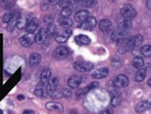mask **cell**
Returning <instances> with one entry per match:
<instances>
[{
	"label": "cell",
	"instance_id": "obj_30",
	"mask_svg": "<svg viewBox=\"0 0 151 114\" xmlns=\"http://www.w3.org/2000/svg\"><path fill=\"white\" fill-rule=\"evenodd\" d=\"M31 19H28V17H20V18H19V20H18V22H17V27H18V28H24V27H27V26L28 25V23H29V21H30Z\"/></svg>",
	"mask_w": 151,
	"mask_h": 114
},
{
	"label": "cell",
	"instance_id": "obj_5",
	"mask_svg": "<svg viewBox=\"0 0 151 114\" xmlns=\"http://www.w3.org/2000/svg\"><path fill=\"white\" fill-rule=\"evenodd\" d=\"M94 68L93 64L87 61H78L74 64V69L79 72H88Z\"/></svg>",
	"mask_w": 151,
	"mask_h": 114
},
{
	"label": "cell",
	"instance_id": "obj_12",
	"mask_svg": "<svg viewBox=\"0 0 151 114\" xmlns=\"http://www.w3.org/2000/svg\"><path fill=\"white\" fill-rule=\"evenodd\" d=\"M99 29L104 33H107L112 30V22L109 19H102L99 22Z\"/></svg>",
	"mask_w": 151,
	"mask_h": 114
},
{
	"label": "cell",
	"instance_id": "obj_42",
	"mask_svg": "<svg viewBox=\"0 0 151 114\" xmlns=\"http://www.w3.org/2000/svg\"><path fill=\"white\" fill-rule=\"evenodd\" d=\"M99 114H111V113H110V111L109 110H103V111L99 112Z\"/></svg>",
	"mask_w": 151,
	"mask_h": 114
},
{
	"label": "cell",
	"instance_id": "obj_44",
	"mask_svg": "<svg viewBox=\"0 0 151 114\" xmlns=\"http://www.w3.org/2000/svg\"><path fill=\"white\" fill-rule=\"evenodd\" d=\"M85 1H87V0H74V2H76V3H81V2H85Z\"/></svg>",
	"mask_w": 151,
	"mask_h": 114
},
{
	"label": "cell",
	"instance_id": "obj_18",
	"mask_svg": "<svg viewBox=\"0 0 151 114\" xmlns=\"http://www.w3.org/2000/svg\"><path fill=\"white\" fill-rule=\"evenodd\" d=\"M99 82H96V81H94V82H91L90 84H88V86H86L85 88H83L82 89L78 90V96H83L85 94H87L88 92H89L90 90L94 89H96L99 87Z\"/></svg>",
	"mask_w": 151,
	"mask_h": 114
},
{
	"label": "cell",
	"instance_id": "obj_19",
	"mask_svg": "<svg viewBox=\"0 0 151 114\" xmlns=\"http://www.w3.org/2000/svg\"><path fill=\"white\" fill-rule=\"evenodd\" d=\"M47 37V33L45 28H40L39 31L37 32L36 38H35V40L37 44H43L46 41V38Z\"/></svg>",
	"mask_w": 151,
	"mask_h": 114
},
{
	"label": "cell",
	"instance_id": "obj_4",
	"mask_svg": "<svg viewBox=\"0 0 151 114\" xmlns=\"http://www.w3.org/2000/svg\"><path fill=\"white\" fill-rule=\"evenodd\" d=\"M129 83L128 78L124 74H119L115 77L112 80V84L116 88H126Z\"/></svg>",
	"mask_w": 151,
	"mask_h": 114
},
{
	"label": "cell",
	"instance_id": "obj_10",
	"mask_svg": "<svg viewBox=\"0 0 151 114\" xmlns=\"http://www.w3.org/2000/svg\"><path fill=\"white\" fill-rule=\"evenodd\" d=\"M109 70L107 68H100L99 69L95 70L94 72H92V78L96 79H104L109 75Z\"/></svg>",
	"mask_w": 151,
	"mask_h": 114
},
{
	"label": "cell",
	"instance_id": "obj_46",
	"mask_svg": "<svg viewBox=\"0 0 151 114\" xmlns=\"http://www.w3.org/2000/svg\"><path fill=\"white\" fill-rule=\"evenodd\" d=\"M0 114H4V112H3L2 110H0Z\"/></svg>",
	"mask_w": 151,
	"mask_h": 114
},
{
	"label": "cell",
	"instance_id": "obj_21",
	"mask_svg": "<svg viewBox=\"0 0 151 114\" xmlns=\"http://www.w3.org/2000/svg\"><path fill=\"white\" fill-rule=\"evenodd\" d=\"M50 78H51V70L48 68H47V69H45L44 70L42 71L41 76H40V82L42 84H44V85L47 86Z\"/></svg>",
	"mask_w": 151,
	"mask_h": 114
},
{
	"label": "cell",
	"instance_id": "obj_15",
	"mask_svg": "<svg viewBox=\"0 0 151 114\" xmlns=\"http://www.w3.org/2000/svg\"><path fill=\"white\" fill-rule=\"evenodd\" d=\"M58 79L57 78H50L47 84V90L48 94H52L58 89Z\"/></svg>",
	"mask_w": 151,
	"mask_h": 114
},
{
	"label": "cell",
	"instance_id": "obj_45",
	"mask_svg": "<svg viewBox=\"0 0 151 114\" xmlns=\"http://www.w3.org/2000/svg\"><path fill=\"white\" fill-rule=\"evenodd\" d=\"M147 85H148L149 87H151V78L147 80Z\"/></svg>",
	"mask_w": 151,
	"mask_h": 114
},
{
	"label": "cell",
	"instance_id": "obj_7",
	"mask_svg": "<svg viewBox=\"0 0 151 114\" xmlns=\"http://www.w3.org/2000/svg\"><path fill=\"white\" fill-rule=\"evenodd\" d=\"M71 34H72V30L70 28L65 29L63 32L58 33L55 36V39L58 43H65V42H67L68 39L70 38Z\"/></svg>",
	"mask_w": 151,
	"mask_h": 114
},
{
	"label": "cell",
	"instance_id": "obj_1",
	"mask_svg": "<svg viewBox=\"0 0 151 114\" xmlns=\"http://www.w3.org/2000/svg\"><path fill=\"white\" fill-rule=\"evenodd\" d=\"M127 35H128V32H127V31L116 28L112 31L111 39L116 44H123L127 39Z\"/></svg>",
	"mask_w": 151,
	"mask_h": 114
},
{
	"label": "cell",
	"instance_id": "obj_23",
	"mask_svg": "<svg viewBox=\"0 0 151 114\" xmlns=\"http://www.w3.org/2000/svg\"><path fill=\"white\" fill-rule=\"evenodd\" d=\"M88 17H89L88 11H87V10H81V11H79L76 14L75 19H76V21L78 22V23H83Z\"/></svg>",
	"mask_w": 151,
	"mask_h": 114
},
{
	"label": "cell",
	"instance_id": "obj_17",
	"mask_svg": "<svg viewBox=\"0 0 151 114\" xmlns=\"http://www.w3.org/2000/svg\"><path fill=\"white\" fill-rule=\"evenodd\" d=\"M151 109V102L147 101V100H143V101H140L138 104L136 106V111L137 113H141L144 112L147 110Z\"/></svg>",
	"mask_w": 151,
	"mask_h": 114
},
{
	"label": "cell",
	"instance_id": "obj_34",
	"mask_svg": "<svg viewBox=\"0 0 151 114\" xmlns=\"http://www.w3.org/2000/svg\"><path fill=\"white\" fill-rule=\"evenodd\" d=\"M62 93H63V97H65L66 99H70L72 97V91L71 89L69 88H66L62 89Z\"/></svg>",
	"mask_w": 151,
	"mask_h": 114
},
{
	"label": "cell",
	"instance_id": "obj_20",
	"mask_svg": "<svg viewBox=\"0 0 151 114\" xmlns=\"http://www.w3.org/2000/svg\"><path fill=\"white\" fill-rule=\"evenodd\" d=\"M46 108L48 110H54V111H58V112H63L64 111V107L61 105L60 103L58 102H47L46 104Z\"/></svg>",
	"mask_w": 151,
	"mask_h": 114
},
{
	"label": "cell",
	"instance_id": "obj_8",
	"mask_svg": "<svg viewBox=\"0 0 151 114\" xmlns=\"http://www.w3.org/2000/svg\"><path fill=\"white\" fill-rule=\"evenodd\" d=\"M96 26V20L94 17H88L83 23L79 26L80 28L85 30H92Z\"/></svg>",
	"mask_w": 151,
	"mask_h": 114
},
{
	"label": "cell",
	"instance_id": "obj_26",
	"mask_svg": "<svg viewBox=\"0 0 151 114\" xmlns=\"http://www.w3.org/2000/svg\"><path fill=\"white\" fill-rule=\"evenodd\" d=\"M19 18H20V14H19V13H15L13 19H12L11 21H10V22L7 24L8 30H12V29H13V27H17V22H18Z\"/></svg>",
	"mask_w": 151,
	"mask_h": 114
},
{
	"label": "cell",
	"instance_id": "obj_11",
	"mask_svg": "<svg viewBox=\"0 0 151 114\" xmlns=\"http://www.w3.org/2000/svg\"><path fill=\"white\" fill-rule=\"evenodd\" d=\"M82 82V77L78 75H74L70 77L68 80V84L70 89H76L78 88Z\"/></svg>",
	"mask_w": 151,
	"mask_h": 114
},
{
	"label": "cell",
	"instance_id": "obj_39",
	"mask_svg": "<svg viewBox=\"0 0 151 114\" xmlns=\"http://www.w3.org/2000/svg\"><path fill=\"white\" fill-rule=\"evenodd\" d=\"M60 1L61 0H47V2L49 4V5H58V4H59L60 3Z\"/></svg>",
	"mask_w": 151,
	"mask_h": 114
},
{
	"label": "cell",
	"instance_id": "obj_29",
	"mask_svg": "<svg viewBox=\"0 0 151 114\" xmlns=\"http://www.w3.org/2000/svg\"><path fill=\"white\" fill-rule=\"evenodd\" d=\"M59 24H60V26L62 27L68 29V28H69L70 27L73 26V21L70 18H62V19H60Z\"/></svg>",
	"mask_w": 151,
	"mask_h": 114
},
{
	"label": "cell",
	"instance_id": "obj_2",
	"mask_svg": "<svg viewBox=\"0 0 151 114\" xmlns=\"http://www.w3.org/2000/svg\"><path fill=\"white\" fill-rule=\"evenodd\" d=\"M120 14L124 19L132 20L137 16V10L131 5H124L120 9Z\"/></svg>",
	"mask_w": 151,
	"mask_h": 114
},
{
	"label": "cell",
	"instance_id": "obj_28",
	"mask_svg": "<svg viewBox=\"0 0 151 114\" xmlns=\"http://www.w3.org/2000/svg\"><path fill=\"white\" fill-rule=\"evenodd\" d=\"M140 53L146 58H151V46L150 45H144L141 48V49H140Z\"/></svg>",
	"mask_w": 151,
	"mask_h": 114
},
{
	"label": "cell",
	"instance_id": "obj_13",
	"mask_svg": "<svg viewBox=\"0 0 151 114\" xmlns=\"http://www.w3.org/2000/svg\"><path fill=\"white\" fill-rule=\"evenodd\" d=\"M40 61H41V56H40V54H38V53H32L31 55H30V57H29V60H28V62H29V66L31 67V68H37L38 65H39V63H40Z\"/></svg>",
	"mask_w": 151,
	"mask_h": 114
},
{
	"label": "cell",
	"instance_id": "obj_33",
	"mask_svg": "<svg viewBox=\"0 0 151 114\" xmlns=\"http://www.w3.org/2000/svg\"><path fill=\"white\" fill-rule=\"evenodd\" d=\"M14 13H12V12H10V13H6V14H5L4 16H3V17H2V20H3V22L4 23H6V24H8L11 20L13 19V17H14Z\"/></svg>",
	"mask_w": 151,
	"mask_h": 114
},
{
	"label": "cell",
	"instance_id": "obj_31",
	"mask_svg": "<svg viewBox=\"0 0 151 114\" xmlns=\"http://www.w3.org/2000/svg\"><path fill=\"white\" fill-rule=\"evenodd\" d=\"M71 14H72V9H71V7L62 8L61 12H60V16L62 17V18H68V17H70Z\"/></svg>",
	"mask_w": 151,
	"mask_h": 114
},
{
	"label": "cell",
	"instance_id": "obj_6",
	"mask_svg": "<svg viewBox=\"0 0 151 114\" xmlns=\"http://www.w3.org/2000/svg\"><path fill=\"white\" fill-rule=\"evenodd\" d=\"M69 55V49L67 47L64 46H59L55 50H54L53 56L58 59H64L68 58Z\"/></svg>",
	"mask_w": 151,
	"mask_h": 114
},
{
	"label": "cell",
	"instance_id": "obj_9",
	"mask_svg": "<svg viewBox=\"0 0 151 114\" xmlns=\"http://www.w3.org/2000/svg\"><path fill=\"white\" fill-rule=\"evenodd\" d=\"M34 37H33V34H26L22 37H20L19 38V43L21 44L22 47H25V48H28L30 47L32 44L34 43Z\"/></svg>",
	"mask_w": 151,
	"mask_h": 114
},
{
	"label": "cell",
	"instance_id": "obj_22",
	"mask_svg": "<svg viewBox=\"0 0 151 114\" xmlns=\"http://www.w3.org/2000/svg\"><path fill=\"white\" fill-rule=\"evenodd\" d=\"M117 28H119L121 30H124V31H127L128 32L129 30L132 28V22L131 20H128V19H123L122 21H120L117 25Z\"/></svg>",
	"mask_w": 151,
	"mask_h": 114
},
{
	"label": "cell",
	"instance_id": "obj_43",
	"mask_svg": "<svg viewBox=\"0 0 151 114\" xmlns=\"http://www.w3.org/2000/svg\"><path fill=\"white\" fill-rule=\"evenodd\" d=\"M17 99H18L19 100H25V97H24L23 95H18V96H17Z\"/></svg>",
	"mask_w": 151,
	"mask_h": 114
},
{
	"label": "cell",
	"instance_id": "obj_37",
	"mask_svg": "<svg viewBox=\"0 0 151 114\" xmlns=\"http://www.w3.org/2000/svg\"><path fill=\"white\" fill-rule=\"evenodd\" d=\"M96 4V0H87V1L83 2V5L88 6V7H91Z\"/></svg>",
	"mask_w": 151,
	"mask_h": 114
},
{
	"label": "cell",
	"instance_id": "obj_41",
	"mask_svg": "<svg viewBox=\"0 0 151 114\" xmlns=\"http://www.w3.org/2000/svg\"><path fill=\"white\" fill-rule=\"evenodd\" d=\"M146 4H147V7L151 10V0H147Z\"/></svg>",
	"mask_w": 151,
	"mask_h": 114
},
{
	"label": "cell",
	"instance_id": "obj_36",
	"mask_svg": "<svg viewBox=\"0 0 151 114\" xmlns=\"http://www.w3.org/2000/svg\"><path fill=\"white\" fill-rule=\"evenodd\" d=\"M53 21H54V17L52 15H47L44 17V22L47 23V25L53 23Z\"/></svg>",
	"mask_w": 151,
	"mask_h": 114
},
{
	"label": "cell",
	"instance_id": "obj_24",
	"mask_svg": "<svg viewBox=\"0 0 151 114\" xmlns=\"http://www.w3.org/2000/svg\"><path fill=\"white\" fill-rule=\"evenodd\" d=\"M76 43L78 45H89L91 43V39L86 35H78L75 38Z\"/></svg>",
	"mask_w": 151,
	"mask_h": 114
},
{
	"label": "cell",
	"instance_id": "obj_35",
	"mask_svg": "<svg viewBox=\"0 0 151 114\" xmlns=\"http://www.w3.org/2000/svg\"><path fill=\"white\" fill-rule=\"evenodd\" d=\"M58 5L61 8H66V7H70L72 6V3L70 0H61Z\"/></svg>",
	"mask_w": 151,
	"mask_h": 114
},
{
	"label": "cell",
	"instance_id": "obj_32",
	"mask_svg": "<svg viewBox=\"0 0 151 114\" xmlns=\"http://www.w3.org/2000/svg\"><path fill=\"white\" fill-rule=\"evenodd\" d=\"M56 26L54 23H51V24H48L47 28H46V31H47V36H52L56 33Z\"/></svg>",
	"mask_w": 151,
	"mask_h": 114
},
{
	"label": "cell",
	"instance_id": "obj_40",
	"mask_svg": "<svg viewBox=\"0 0 151 114\" xmlns=\"http://www.w3.org/2000/svg\"><path fill=\"white\" fill-rule=\"evenodd\" d=\"M22 114H35V112L32 110H25Z\"/></svg>",
	"mask_w": 151,
	"mask_h": 114
},
{
	"label": "cell",
	"instance_id": "obj_16",
	"mask_svg": "<svg viewBox=\"0 0 151 114\" xmlns=\"http://www.w3.org/2000/svg\"><path fill=\"white\" fill-rule=\"evenodd\" d=\"M35 94H36V96H37L39 98H46L48 94L47 90V86L42 84L40 82L35 89Z\"/></svg>",
	"mask_w": 151,
	"mask_h": 114
},
{
	"label": "cell",
	"instance_id": "obj_27",
	"mask_svg": "<svg viewBox=\"0 0 151 114\" xmlns=\"http://www.w3.org/2000/svg\"><path fill=\"white\" fill-rule=\"evenodd\" d=\"M144 60L141 57H136L134 59H133V67L139 69H142L144 68Z\"/></svg>",
	"mask_w": 151,
	"mask_h": 114
},
{
	"label": "cell",
	"instance_id": "obj_3",
	"mask_svg": "<svg viewBox=\"0 0 151 114\" xmlns=\"http://www.w3.org/2000/svg\"><path fill=\"white\" fill-rule=\"evenodd\" d=\"M142 42H143V37L141 35H136L134 37L127 38L125 44L127 49H134L139 45H141Z\"/></svg>",
	"mask_w": 151,
	"mask_h": 114
},
{
	"label": "cell",
	"instance_id": "obj_14",
	"mask_svg": "<svg viewBox=\"0 0 151 114\" xmlns=\"http://www.w3.org/2000/svg\"><path fill=\"white\" fill-rule=\"evenodd\" d=\"M38 26H39L38 19L37 18H32L30 21H29L28 25L27 26V27H26L27 32L29 33V34H33L35 31L37 29Z\"/></svg>",
	"mask_w": 151,
	"mask_h": 114
},
{
	"label": "cell",
	"instance_id": "obj_38",
	"mask_svg": "<svg viewBox=\"0 0 151 114\" xmlns=\"http://www.w3.org/2000/svg\"><path fill=\"white\" fill-rule=\"evenodd\" d=\"M120 103V97L119 96H115L112 99V105L113 106H117Z\"/></svg>",
	"mask_w": 151,
	"mask_h": 114
},
{
	"label": "cell",
	"instance_id": "obj_25",
	"mask_svg": "<svg viewBox=\"0 0 151 114\" xmlns=\"http://www.w3.org/2000/svg\"><path fill=\"white\" fill-rule=\"evenodd\" d=\"M147 76V69H139L135 75V81L136 82H142Z\"/></svg>",
	"mask_w": 151,
	"mask_h": 114
}]
</instances>
